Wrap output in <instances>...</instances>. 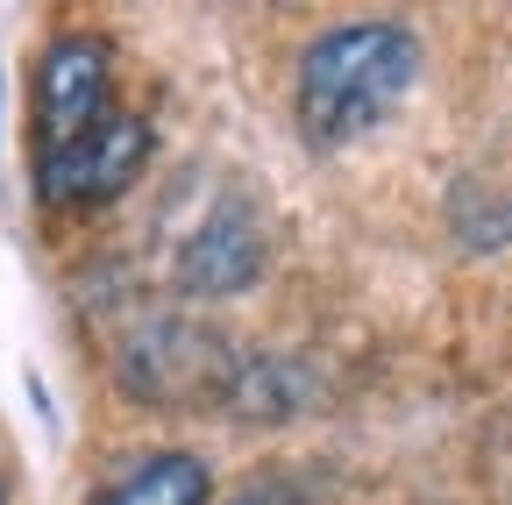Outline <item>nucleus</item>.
<instances>
[{"mask_svg": "<svg viewBox=\"0 0 512 505\" xmlns=\"http://www.w3.org/2000/svg\"><path fill=\"white\" fill-rule=\"evenodd\" d=\"M420 79V43L406 22H342L313 36L299 57V129L313 150H342L370 136Z\"/></svg>", "mask_w": 512, "mask_h": 505, "instance_id": "f257e3e1", "label": "nucleus"}, {"mask_svg": "<svg viewBox=\"0 0 512 505\" xmlns=\"http://www.w3.org/2000/svg\"><path fill=\"white\" fill-rule=\"evenodd\" d=\"M143 164H150V121L114 107L79 143L36 157V200L43 207H100V200L128 193L143 178Z\"/></svg>", "mask_w": 512, "mask_h": 505, "instance_id": "f03ea898", "label": "nucleus"}, {"mask_svg": "<svg viewBox=\"0 0 512 505\" xmlns=\"http://www.w3.org/2000/svg\"><path fill=\"white\" fill-rule=\"evenodd\" d=\"M107 86H114L107 43L86 36V29L57 36L43 50V65H36V157H50L64 143H79L86 129H100V121L114 114L107 107Z\"/></svg>", "mask_w": 512, "mask_h": 505, "instance_id": "7ed1b4c3", "label": "nucleus"}, {"mask_svg": "<svg viewBox=\"0 0 512 505\" xmlns=\"http://www.w3.org/2000/svg\"><path fill=\"white\" fill-rule=\"evenodd\" d=\"M256 271H264V221H256L249 200L214 207L178 249V285L192 299H235L256 285Z\"/></svg>", "mask_w": 512, "mask_h": 505, "instance_id": "20e7f679", "label": "nucleus"}, {"mask_svg": "<svg viewBox=\"0 0 512 505\" xmlns=\"http://www.w3.org/2000/svg\"><path fill=\"white\" fill-rule=\"evenodd\" d=\"M214 498V470L185 449H157V456H136L121 463L93 505H207Z\"/></svg>", "mask_w": 512, "mask_h": 505, "instance_id": "39448f33", "label": "nucleus"}, {"mask_svg": "<svg viewBox=\"0 0 512 505\" xmlns=\"http://www.w3.org/2000/svg\"><path fill=\"white\" fill-rule=\"evenodd\" d=\"M228 505H278V498H271V491H235Z\"/></svg>", "mask_w": 512, "mask_h": 505, "instance_id": "423d86ee", "label": "nucleus"}, {"mask_svg": "<svg viewBox=\"0 0 512 505\" xmlns=\"http://www.w3.org/2000/svg\"><path fill=\"white\" fill-rule=\"evenodd\" d=\"M0 505H8V477H0Z\"/></svg>", "mask_w": 512, "mask_h": 505, "instance_id": "0eeeda50", "label": "nucleus"}]
</instances>
